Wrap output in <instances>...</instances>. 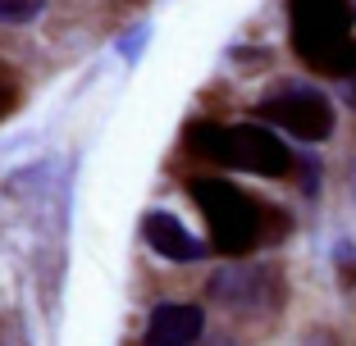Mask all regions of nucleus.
<instances>
[{
	"label": "nucleus",
	"instance_id": "1",
	"mask_svg": "<svg viewBox=\"0 0 356 346\" xmlns=\"http://www.w3.org/2000/svg\"><path fill=\"white\" fill-rule=\"evenodd\" d=\"M188 196L197 200L201 219H206V232H210V246L224 260H242V255L261 251L265 241H274L283 228V219L270 205H261L252 191H242L229 178H215V173L188 178Z\"/></svg>",
	"mask_w": 356,
	"mask_h": 346
},
{
	"label": "nucleus",
	"instance_id": "2",
	"mask_svg": "<svg viewBox=\"0 0 356 346\" xmlns=\"http://www.w3.org/2000/svg\"><path fill=\"white\" fill-rule=\"evenodd\" d=\"M192 155L224 168H242L256 178H283L293 168V150L279 141L274 128L261 123H215V119H192L183 132Z\"/></svg>",
	"mask_w": 356,
	"mask_h": 346
},
{
	"label": "nucleus",
	"instance_id": "3",
	"mask_svg": "<svg viewBox=\"0 0 356 346\" xmlns=\"http://www.w3.org/2000/svg\"><path fill=\"white\" fill-rule=\"evenodd\" d=\"M293 51L306 69L343 78L356 51V0H288Z\"/></svg>",
	"mask_w": 356,
	"mask_h": 346
},
{
	"label": "nucleus",
	"instance_id": "4",
	"mask_svg": "<svg viewBox=\"0 0 356 346\" xmlns=\"http://www.w3.org/2000/svg\"><path fill=\"white\" fill-rule=\"evenodd\" d=\"M261 119L274 123L279 132L297 137V141H325L334 132L338 114H334V101L325 92H315L306 83H279L274 92L261 96Z\"/></svg>",
	"mask_w": 356,
	"mask_h": 346
},
{
	"label": "nucleus",
	"instance_id": "5",
	"mask_svg": "<svg viewBox=\"0 0 356 346\" xmlns=\"http://www.w3.org/2000/svg\"><path fill=\"white\" fill-rule=\"evenodd\" d=\"M206 292H210V301L229 305L233 315H270L283 301L279 273L270 264H229V269H220L206 283Z\"/></svg>",
	"mask_w": 356,
	"mask_h": 346
},
{
	"label": "nucleus",
	"instance_id": "6",
	"mask_svg": "<svg viewBox=\"0 0 356 346\" xmlns=\"http://www.w3.org/2000/svg\"><path fill=\"white\" fill-rule=\"evenodd\" d=\"M201 333H206V315H201V305L165 301V305L151 310L147 333H142V346H197Z\"/></svg>",
	"mask_w": 356,
	"mask_h": 346
},
{
	"label": "nucleus",
	"instance_id": "7",
	"mask_svg": "<svg viewBox=\"0 0 356 346\" xmlns=\"http://www.w3.org/2000/svg\"><path fill=\"white\" fill-rule=\"evenodd\" d=\"M142 237H147V246L160 255V260H174V264H197L206 260V241L192 237L183 223H178V214L169 210H151L147 219H142Z\"/></svg>",
	"mask_w": 356,
	"mask_h": 346
},
{
	"label": "nucleus",
	"instance_id": "8",
	"mask_svg": "<svg viewBox=\"0 0 356 346\" xmlns=\"http://www.w3.org/2000/svg\"><path fill=\"white\" fill-rule=\"evenodd\" d=\"M19 101H23V83H19V73H14L10 64H0V123L19 110Z\"/></svg>",
	"mask_w": 356,
	"mask_h": 346
},
{
	"label": "nucleus",
	"instance_id": "9",
	"mask_svg": "<svg viewBox=\"0 0 356 346\" xmlns=\"http://www.w3.org/2000/svg\"><path fill=\"white\" fill-rule=\"evenodd\" d=\"M46 10V0H0V23H32Z\"/></svg>",
	"mask_w": 356,
	"mask_h": 346
},
{
	"label": "nucleus",
	"instance_id": "10",
	"mask_svg": "<svg viewBox=\"0 0 356 346\" xmlns=\"http://www.w3.org/2000/svg\"><path fill=\"white\" fill-rule=\"evenodd\" d=\"M338 83H343V96H347V105L356 110V51H352V60H347V69H343V78H338Z\"/></svg>",
	"mask_w": 356,
	"mask_h": 346
}]
</instances>
